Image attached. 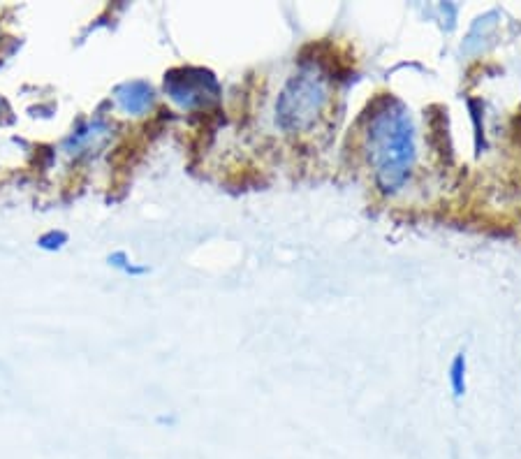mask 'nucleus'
Returning a JSON list of instances; mask_svg holds the SVG:
<instances>
[{
    "mask_svg": "<svg viewBox=\"0 0 521 459\" xmlns=\"http://www.w3.org/2000/svg\"><path fill=\"white\" fill-rule=\"evenodd\" d=\"M366 156L376 186L394 193L406 184L415 165V126L408 109L396 98H380L366 121Z\"/></svg>",
    "mask_w": 521,
    "mask_h": 459,
    "instance_id": "1",
    "label": "nucleus"
},
{
    "mask_svg": "<svg viewBox=\"0 0 521 459\" xmlns=\"http://www.w3.org/2000/svg\"><path fill=\"white\" fill-rule=\"evenodd\" d=\"M329 102L327 79L311 68L290 77L276 100V126L285 133L311 130Z\"/></svg>",
    "mask_w": 521,
    "mask_h": 459,
    "instance_id": "2",
    "label": "nucleus"
},
{
    "mask_svg": "<svg viewBox=\"0 0 521 459\" xmlns=\"http://www.w3.org/2000/svg\"><path fill=\"white\" fill-rule=\"evenodd\" d=\"M165 93L183 109H202L218 100L220 86L209 70L176 68L165 75Z\"/></svg>",
    "mask_w": 521,
    "mask_h": 459,
    "instance_id": "3",
    "label": "nucleus"
},
{
    "mask_svg": "<svg viewBox=\"0 0 521 459\" xmlns=\"http://www.w3.org/2000/svg\"><path fill=\"white\" fill-rule=\"evenodd\" d=\"M116 100L128 114H144L153 105V89L142 79H135L116 89Z\"/></svg>",
    "mask_w": 521,
    "mask_h": 459,
    "instance_id": "4",
    "label": "nucleus"
},
{
    "mask_svg": "<svg viewBox=\"0 0 521 459\" xmlns=\"http://www.w3.org/2000/svg\"><path fill=\"white\" fill-rule=\"evenodd\" d=\"M107 140H109V126L102 121H95L88 128L72 135L70 140L65 142V149H68V153L95 151V149H100Z\"/></svg>",
    "mask_w": 521,
    "mask_h": 459,
    "instance_id": "5",
    "label": "nucleus"
},
{
    "mask_svg": "<svg viewBox=\"0 0 521 459\" xmlns=\"http://www.w3.org/2000/svg\"><path fill=\"white\" fill-rule=\"evenodd\" d=\"M450 383H452V390H454V397H464L466 392V357L464 355H457L454 357L452 367H450Z\"/></svg>",
    "mask_w": 521,
    "mask_h": 459,
    "instance_id": "6",
    "label": "nucleus"
},
{
    "mask_svg": "<svg viewBox=\"0 0 521 459\" xmlns=\"http://www.w3.org/2000/svg\"><path fill=\"white\" fill-rule=\"evenodd\" d=\"M63 242H65L63 232H49V235H44L40 239V246L42 249H61Z\"/></svg>",
    "mask_w": 521,
    "mask_h": 459,
    "instance_id": "7",
    "label": "nucleus"
},
{
    "mask_svg": "<svg viewBox=\"0 0 521 459\" xmlns=\"http://www.w3.org/2000/svg\"><path fill=\"white\" fill-rule=\"evenodd\" d=\"M0 109H5V102H3V100H0Z\"/></svg>",
    "mask_w": 521,
    "mask_h": 459,
    "instance_id": "8",
    "label": "nucleus"
}]
</instances>
